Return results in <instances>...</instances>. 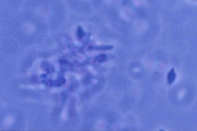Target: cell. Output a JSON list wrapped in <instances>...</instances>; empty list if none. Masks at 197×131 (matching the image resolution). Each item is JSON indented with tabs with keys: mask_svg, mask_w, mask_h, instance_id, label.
Returning <instances> with one entry per match:
<instances>
[{
	"mask_svg": "<svg viewBox=\"0 0 197 131\" xmlns=\"http://www.w3.org/2000/svg\"><path fill=\"white\" fill-rule=\"evenodd\" d=\"M176 77V73L174 68H172L169 72L167 76L168 83L169 84H171L175 80Z\"/></svg>",
	"mask_w": 197,
	"mask_h": 131,
	"instance_id": "1",
	"label": "cell"
},
{
	"mask_svg": "<svg viewBox=\"0 0 197 131\" xmlns=\"http://www.w3.org/2000/svg\"><path fill=\"white\" fill-rule=\"evenodd\" d=\"M196 0V1H197V0Z\"/></svg>",
	"mask_w": 197,
	"mask_h": 131,
	"instance_id": "2",
	"label": "cell"
}]
</instances>
